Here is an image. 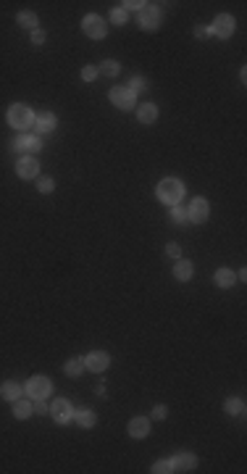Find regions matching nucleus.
Here are the masks:
<instances>
[{
	"instance_id": "obj_1",
	"label": "nucleus",
	"mask_w": 247,
	"mask_h": 474,
	"mask_svg": "<svg viewBox=\"0 0 247 474\" xmlns=\"http://www.w3.org/2000/svg\"><path fill=\"white\" fill-rule=\"evenodd\" d=\"M182 195H184V187H182V182L179 179H163L158 184V198L163 203H171V205H176L182 200Z\"/></svg>"
},
{
	"instance_id": "obj_2",
	"label": "nucleus",
	"mask_w": 247,
	"mask_h": 474,
	"mask_svg": "<svg viewBox=\"0 0 247 474\" xmlns=\"http://www.w3.org/2000/svg\"><path fill=\"white\" fill-rule=\"evenodd\" d=\"M8 121H11L16 129H26L32 124V111H29L24 103H16V106H11V111H8Z\"/></svg>"
},
{
	"instance_id": "obj_3",
	"label": "nucleus",
	"mask_w": 247,
	"mask_h": 474,
	"mask_svg": "<svg viewBox=\"0 0 247 474\" xmlns=\"http://www.w3.org/2000/svg\"><path fill=\"white\" fill-rule=\"evenodd\" d=\"M82 29H84V35H90L92 40L106 37V22H102L100 16H95V14H90V16L82 19Z\"/></svg>"
},
{
	"instance_id": "obj_4",
	"label": "nucleus",
	"mask_w": 247,
	"mask_h": 474,
	"mask_svg": "<svg viewBox=\"0 0 247 474\" xmlns=\"http://www.w3.org/2000/svg\"><path fill=\"white\" fill-rule=\"evenodd\" d=\"M110 103L124 108V111H129V108H134V92H132L129 87H113L110 90Z\"/></svg>"
},
{
	"instance_id": "obj_5",
	"label": "nucleus",
	"mask_w": 247,
	"mask_h": 474,
	"mask_svg": "<svg viewBox=\"0 0 247 474\" xmlns=\"http://www.w3.org/2000/svg\"><path fill=\"white\" fill-rule=\"evenodd\" d=\"M50 387H53V385H50L48 377H32L26 382V393L32 395V398H48L50 395Z\"/></svg>"
},
{
	"instance_id": "obj_6",
	"label": "nucleus",
	"mask_w": 247,
	"mask_h": 474,
	"mask_svg": "<svg viewBox=\"0 0 247 474\" xmlns=\"http://www.w3.org/2000/svg\"><path fill=\"white\" fill-rule=\"evenodd\" d=\"M187 213H190V219H192L194 224H202L205 219H208V213H210V208H208V200H205V198H194V200H192V205L187 208Z\"/></svg>"
},
{
	"instance_id": "obj_7",
	"label": "nucleus",
	"mask_w": 247,
	"mask_h": 474,
	"mask_svg": "<svg viewBox=\"0 0 247 474\" xmlns=\"http://www.w3.org/2000/svg\"><path fill=\"white\" fill-rule=\"evenodd\" d=\"M140 24H142V29H148V32L158 29V24H160V11H158V8H152V6L142 8V11H140Z\"/></svg>"
},
{
	"instance_id": "obj_8",
	"label": "nucleus",
	"mask_w": 247,
	"mask_h": 474,
	"mask_svg": "<svg viewBox=\"0 0 247 474\" xmlns=\"http://www.w3.org/2000/svg\"><path fill=\"white\" fill-rule=\"evenodd\" d=\"M213 32L218 35L221 40L232 37V35H234V19H232L229 14H221V16H216V22H213Z\"/></svg>"
},
{
	"instance_id": "obj_9",
	"label": "nucleus",
	"mask_w": 247,
	"mask_h": 474,
	"mask_svg": "<svg viewBox=\"0 0 247 474\" xmlns=\"http://www.w3.org/2000/svg\"><path fill=\"white\" fill-rule=\"evenodd\" d=\"M50 414H53V419L58 421V424H66V421L74 416V414H71V403H68L66 398H58L56 403L50 406Z\"/></svg>"
},
{
	"instance_id": "obj_10",
	"label": "nucleus",
	"mask_w": 247,
	"mask_h": 474,
	"mask_svg": "<svg viewBox=\"0 0 247 474\" xmlns=\"http://www.w3.org/2000/svg\"><path fill=\"white\" fill-rule=\"evenodd\" d=\"M84 364H87V369H92V372H106L108 364H110V358H108V353H102V350H95V353L87 356Z\"/></svg>"
},
{
	"instance_id": "obj_11",
	"label": "nucleus",
	"mask_w": 247,
	"mask_h": 474,
	"mask_svg": "<svg viewBox=\"0 0 247 474\" xmlns=\"http://www.w3.org/2000/svg\"><path fill=\"white\" fill-rule=\"evenodd\" d=\"M37 171H40V166H37V161L34 158H18V163H16V174L22 179H32V177H37Z\"/></svg>"
},
{
	"instance_id": "obj_12",
	"label": "nucleus",
	"mask_w": 247,
	"mask_h": 474,
	"mask_svg": "<svg viewBox=\"0 0 247 474\" xmlns=\"http://www.w3.org/2000/svg\"><path fill=\"white\" fill-rule=\"evenodd\" d=\"M14 148L22 150V153H37L40 148H42V140L34 137V135H26V137H18V140L14 142Z\"/></svg>"
},
{
	"instance_id": "obj_13",
	"label": "nucleus",
	"mask_w": 247,
	"mask_h": 474,
	"mask_svg": "<svg viewBox=\"0 0 247 474\" xmlns=\"http://www.w3.org/2000/svg\"><path fill=\"white\" fill-rule=\"evenodd\" d=\"M171 463H174V471H192L198 466V458H194L192 453H179Z\"/></svg>"
},
{
	"instance_id": "obj_14",
	"label": "nucleus",
	"mask_w": 247,
	"mask_h": 474,
	"mask_svg": "<svg viewBox=\"0 0 247 474\" xmlns=\"http://www.w3.org/2000/svg\"><path fill=\"white\" fill-rule=\"evenodd\" d=\"M129 432H132V437H148V432H150V421L145 416H137V419H132V424H129Z\"/></svg>"
},
{
	"instance_id": "obj_15",
	"label": "nucleus",
	"mask_w": 247,
	"mask_h": 474,
	"mask_svg": "<svg viewBox=\"0 0 247 474\" xmlns=\"http://www.w3.org/2000/svg\"><path fill=\"white\" fill-rule=\"evenodd\" d=\"M56 129V116L50 111H42L37 116V132H53Z\"/></svg>"
},
{
	"instance_id": "obj_16",
	"label": "nucleus",
	"mask_w": 247,
	"mask_h": 474,
	"mask_svg": "<svg viewBox=\"0 0 247 474\" xmlns=\"http://www.w3.org/2000/svg\"><path fill=\"white\" fill-rule=\"evenodd\" d=\"M192 272H194V269H192L190 261H179L176 266H174V277H176L179 282H190V280H192Z\"/></svg>"
},
{
	"instance_id": "obj_17",
	"label": "nucleus",
	"mask_w": 247,
	"mask_h": 474,
	"mask_svg": "<svg viewBox=\"0 0 247 474\" xmlns=\"http://www.w3.org/2000/svg\"><path fill=\"white\" fill-rule=\"evenodd\" d=\"M137 116H140V121L142 124H150V121H156V116H158V108L152 106V103H145L140 111H137Z\"/></svg>"
},
{
	"instance_id": "obj_18",
	"label": "nucleus",
	"mask_w": 247,
	"mask_h": 474,
	"mask_svg": "<svg viewBox=\"0 0 247 474\" xmlns=\"http://www.w3.org/2000/svg\"><path fill=\"white\" fill-rule=\"evenodd\" d=\"M16 22H18V27H24V29H32V32L37 29V16H34L32 11H22V14L16 16Z\"/></svg>"
},
{
	"instance_id": "obj_19",
	"label": "nucleus",
	"mask_w": 247,
	"mask_h": 474,
	"mask_svg": "<svg viewBox=\"0 0 247 474\" xmlns=\"http://www.w3.org/2000/svg\"><path fill=\"white\" fill-rule=\"evenodd\" d=\"M0 395H3L6 400H16L18 395H22V385L18 382H6L3 390H0Z\"/></svg>"
},
{
	"instance_id": "obj_20",
	"label": "nucleus",
	"mask_w": 247,
	"mask_h": 474,
	"mask_svg": "<svg viewBox=\"0 0 247 474\" xmlns=\"http://www.w3.org/2000/svg\"><path fill=\"white\" fill-rule=\"evenodd\" d=\"M232 282H234L232 269H218V272H216V285H218V287H232Z\"/></svg>"
},
{
	"instance_id": "obj_21",
	"label": "nucleus",
	"mask_w": 247,
	"mask_h": 474,
	"mask_svg": "<svg viewBox=\"0 0 247 474\" xmlns=\"http://www.w3.org/2000/svg\"><path fill=\"white\" fill-rule=\"evenodd\" d=\"M14 414H16V419H26L29 414H32V403H29V400H18V398H16Z\"/></svg>"
},
{
	"instance_id": "obj_22",
	"label": "nucleus",
	"mask_w": 247,
	"mask_h": 474,
	"mask_svg": "<svg viewBox=\"0 0 247 474\" xmlns=\"http://www.w3.org/2000/svg\"><path fill=\"white\" fill-rule=\"evenodd\" d=\"M76 421H79V427H84V429H90V427H95V421H98V416L92 414V411H79V414H76Z\"/></svg>"
},
{
	"instance_id": "obj_23",
	"label": "nucleus",
	"mask_w": 247,
	"mask_h": 474,
	"mask_svg": "<svg viewBox=\"0 0 247 474\" xmlns=\"http://www.w3.org/2000/svg\"><path fill=\"white\" fill-rule=\"evenodd\" d=\"M82 369H84V361H82V358H71V361L66 364V374L68 377H79Z\"/></svg>"
},
{
	"instance_id": "obj_24",
	"label": "nucleus",
	"mask_w": 247,
	"mask_h": 474,
	"mask_svg": "<svg viewBox=\"0 0 247 474\" xmlns=\"http://www.w3.org/2000/svg\"><path fill=\"white\" fill-rule=\"evenodd\" d=\"M224 411H226V414H242V400L240 398H226Z\"/></svg>"
},
{
	"instance_id": "obj_25",
	"label": "nucleus",
	"mask_w": 247,
	"mask_h": 474,
	"mask_svg": "<svg viewBox=\"0 0 247 474\" xmlns=\"http://www.w3.org/2000/svg\"><path fill=\"white\" fill-rule=\"evenodd\" d=\"M190 219V213H187V208H184V205H174V221H176V224H184V221H187Z\"/></svg>"
},
{
	"instance_id": "obj_26",
	"label": "nucleus",
	"mask_w": 247,
	"mask_h": 474,
	"mask_svg": "<svg viewBox=\"0 0 247 474\" xmlns=\"http://www.w3.org/2000/svg\"><path fill=\"white\" fill-rule=\"evenodd\" d=\"M118 69H121V66L116 64V61H106V64L100 66V71H102V74H108V77H116Z\"/></svg>"
},
{
	"instance_id": "obj_27",
	"label": "nucleus",
	"mask_w": 247,
	"mask_h": 474,
	"mask_svg": "<svg viewBox=\"0 0 247 474\" xmlns=\"http://www.w3.org/2000/svg\"><path fill=\"white\" fill-rule=\"evenodd\" d=\"M110 22L113 24H124V22H126V11H124V8H113V11H110Z\"/></svg>"
},
{
	"instance_id": "obj_28",
	"label": "nucleus",
	"mask_w": 247,
	"mask_h": 474,
	"mask_svg": "<svg viewBox=\"0 0 247 474\" xmlns=\"http://www.w3.org/2000/svg\"><path fill=\"white\" fill-rule=\"evenodd\" d=\"M37 187H40V192H53V187H56V182L50 179V177H42L37 182Z\"/></svg>"
},
{
	"instance_id": "obj_29",
	"label": "nucleus",
	"mask_w": 247,
	"mask_h": 474,
	"mask_svg": "<svg viewBox=\"0 0 247 474\" xmlns=\"http://www.w3.org/2000/svg\"><path fill=\"white\" fill-rule=\"evenodd\" d=\"M152 471H156V474H166V471H174V463H171V461H158L156 466H152Z\"/></svg>"
},
{
	"instance_id": "obj_30",
	"label": "nucleus",
	"mask_w": 247,
	"mask_h": 474,
	"mask_svg": "<svg viewBox=\"0 0 247 474\" xmlns=\"http://www.w3.org/2000/svg\"><path fill=\"white\" fill-rule=\"evenodd\" d=\"M95 77H98V69L95 66H84V69H82V79H84V82H92Z\"/></svg>"
},
{
	"instance_id": "obj_31",
	"label": "nucleus",
	"mask_w": 247,
	"mask_h": 474,
	"mask_svg": "<svg viewBox=\"0 0 247 474\" xmlns=\"http://www.w3.org/2000/svg\"><path fill=\"white\" fill-rule=\"evenodd\" d=\"M142 87H145V79H142V77H134V79L129 82V90L134 92V95H137V92H140Z\"/></svg>"
},
{
	"instance_id": "obj_32",
	"label": "nucleus",
	"mask_w": 247,
	"mask_h": 474,
	"mask_svg": "<svg viewBox=\"0 0 247 474\" xmlns=\"http://www.w3.org/2000/svg\"><path fill=\"white\" fill-rule=\"evenodd\" d=\"M32 43L34 45H42L45 43V32H42V29H34V32H32Z\"/></svg>"
},
{
	"instance_id": "obj_33",
	"label": "nucleus",
	"mask_w": 247,
	"mask_h": 474,
	"mask_svg": "<svg viewBox=\"0 0 247 474\" xmlns=\"http://www.w3.org/2000/svg\"><path fill=\"white\" fill-rule=\"evenodd\" d=\"M179 253H182V251H179V245H174V243L166 245V256H171V259H179Z\"/></svg>"
},
{
	"instance_id": "obj_34",
	"label": "nucleus",
	"mask_w": 247,
	"mask_h": 474,
	"mask_svg": "<svg viewBox=\"0 0 247 474\" xmlns=\"http://www.w3.org/2000/svg\"><path fill=\"white\" fill-rule=\"evenodd\" d=\"M152 416H156V419H166V408H163V406H156V408H152Z\"/></svg>"
},
{
	"instance_id": "obj_35",
	"label": "nucleus",
	"mask_w": 247,
	"mask_h": 474,
	"mask_svg": "<svg viewBox=\"0 0 247 474\" xmlns=\"http://www.w3.org/2000/svg\"><path fill=\"white\" fill-rule=\"evenodd\" d=\"M126 8H134V11H142V8H145L148 3H140V0H132V3H124Z\"/></svg>"
},
{
	"instance_id": "obj_36",
	"label": "nucleus",
	"mask_w": 247,
	"mask_h": 474,
	"mask_svg": "<svg viewBox=\"0 0 247 474\" xmlns=\"http://www.w3.org/2000/svg\"><path fill=\"white\" fill-rule=\"evenodd\" d=\"M194 35H198V37H208V27H198V29H194Z\"/></svg>"
}]
</instances>
